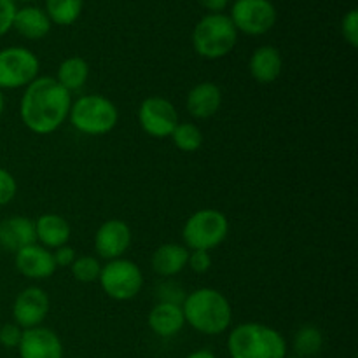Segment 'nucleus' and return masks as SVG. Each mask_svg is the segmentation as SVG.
Segmentation results:
<instances>
[{
  "instance_id": "1",
  "label": "nucleus",
  "mask_w": 358,
  "mask_h": 358,
  "mask_svg": "<svg viewBox=\"0 0 358 358\" xmlns=\"http://www.w3.org/2000/svg\"><path fill=\"white\" fill-rule=\"evenodd\" d=\"M72 96L70 91L59 86L56 79L37 77L24 87L20 103V115L23 124L35 135H51L62 128L69 119Z\"/></svg>"
},
{
  "instance_id": "2",
  "label": "nucleus",
  "mask_w": 358,
  "mask_h": 358,
  "mask_svg": "<svg viewBox=\"0 0 358 358\" xmlns=\"http://www.w3.org/2000/svg\"><path fill=\"white\" fill-rule=\"evenodd\" d=\"M185 324L205 336L224 334L233 322V306L217 289L203 287L185 296L182 303Z\"/></svg>"
},
{
  "instance_id": "3",
  "label": "nucleus",
  "mask_w": 358,
  "mask_h": 358,
  "mask_svg": "<svg viewBox=\"0 0 358 358\" xmlns=\"http://www.w3.org/2000/svg\"><path fill=\"white\" fill-rule=\"evenodd\" d=\"M227 352L231 358H287V341L276 329L248 322L229 332Z\"/></svg>"
},
{
  "instance_id": "4",
  "label": "nucleus",
  "mask_w": 358,
  "mask_h": 358,
  "mask_svg": "<svg viewBox=\"0 0 358 358\" xmlns=\"http://www.w3.org/2000/svg\"><path fill=\"white\" fill-rule=\"evenodd\" d=\"M238 42V30L229 16L206 14L192 30V48L201 58L219 59L229 55Z\"/></svg>"
},
{
  "instance_id": "5",
  "label": "nucleus",
  "mask_w": 358,
  "mask_h": 358,
  "mask_svg": "<svg viewBox=\"0 0 358 358\" xmlns=\"http://www.w3.org/2000/svg\"><path fill=\"white\" fill-rule=\"evenodd\" d=\"M69 119L77 131L90 136L107 135L117 126L119 110L103 94H86L73 101Z\"/></svg>"
},
{
  "instance_id": "6",
  "label": "nucleus",
  "mask_w": 358,
  "mask_h": 358,
  "mask_svg": "<svg viewBox=\"0 0 358 358\" xmlns=\"http://www.w3.org/2000/svg\"><path fill=\"white\" fill-rule=\"evenodd\" d=\"M227 234H229V220L222 212L213 208H203L192 213L182 229L184 247H187L189 250H213L224 243Z\"/></svg>"
},
{
  "instance_id": "7",
  "label": "nucleus",
  "mask_w": 358,
  "mask_h": 358,
  "mask_svg": "<svg viewBox=\"0 0 358 358\" xmlns=\"http://www.w3.org/2000/svg\"><path fill=\"white\" fill-rule=\"evenodd\" d=\"M98 282L107 297L114 301H129L142 290L143 275L135 262L121 257L101 266Z\"/></svg>"
},
{
  "instance_id": "8",
  "label": "nucleus",
  "mask_w": 358,
  "mask_h": 358,
  "mask_svg": "<svg viewBox=\"0 0 358 358\" xmlns=\"http://www.w3.org/2000/svg\"><path fill=\"white\" fill-rule=\"evenodd\" d=\"M41 62L27 48L13 45L0 51V90L27 87L38 77Z\"/></svg>"
},
{
  "instance_id": "9",
  "label": "nucleus",
  "mask_w": 358,
  "mask_h": 358,
  "mask_svg": "<svg viewBox=\"0 0 358 358\" xmlns=\"http://www.w3.org/2000/svg\"><path fill=\"white\" fill-rule=\"evenodd\" d=\"M231 21L238 31L264 35L276 24V7L271 0H236L231 9Z\"/></svg>"
},
{
  "instance_id": "10",
  "label": "nucleus",
  "mask_w": 358,
  "mask_h": 358,
  "mask_svg": "<svg viewBox=\"0 0 358 358\" xmlns=\"http://www.w3.org/2000/svg\"><path fill=\"white\" fill-rule=\"evenodd\" d=\"M138 122L149 136L168 138L178 124L177 108L166 98L149 96L140 103Z\"/></svg>"
},
{
  "instance_id": "11",
  "label": "nucleus",
  "mask_w": 358,
  "mask_h": 358,
  "mask_svg": "<svg viewBox=\"0 0 358 358\" xmlns=\"http://www.w3.org/2000/svg\"><path fill=\"white\" fill-rule=\"evenodd\" d=\"M51 310V299L48 292L41 287H28L21 290L13 304L14 324L20 325L23 331L38 327L48 317Z\"/></svg>"
},
{
  "instance_id": "12",
  "label": "nucleus",
  "mask_w": 358,
  "mask_h": 358,
  "mask_svg": "<svg viewBox=\"0 0 358 358\" xmlns=\"http://www.w3.org/2000/svg\"><path fill=\"white\" fill-rule=\"evenodd\" d=\"M131 229L121 219H110L98 227L94 234V250L105 261L121 259L131 247Z\"/></svg>"
},
{
  "instance_id": "13",
  "label": "nucleus",
  "mask_w": 358,
  "mask_h": 358,
  "mask_svg": "<svg viewBox=\"0 0 358 358\" xmlns=\"http://www.w3.org/2000/svg\"><path fill=\"white\" fill-rule=\"evenodd\" d=\"M17 352L21 358H63V345L55 331L38 325L23 331Z\"/></svg>"
},
{
  "instance_id": "14",
  "label": "nucleus",
  "mask_w": 358,
  "mask_h": 358,
  "mask_svg": "<svg viewBox=\"0 0 358 358\" xmlns=\"http://www.w3.org/2000/svg\"><path fill=\"white\" fill-rule=\"evenodd\" d=\"M14 266L28 280H45L55 275L56 262L52 252L42 245H28L14 254Z\"/></svg>"
},
{
  "instance_id": "15",
  "label": "nucleus",
  "mask_w": 358,
  "mask_h": 358,
  "mask_svg": "<svg viewBox=\"0 0 358 358\" xmlns=\"http://www.w3.org/2000/svg\"><path fill=\"white\" fill-rule=\"evenodd\" d=\"M34 243H37V236H35V222L31 219L14 215L0 222V247L3 250L16 254L17 250Z\"/></svg>"
},
{
  "instance_id": "16",
  "label": "nucleus",
  "mask_w": 358,
  "mask_h": 358,
  "mask_svg": "<svg viewBox=\"0 0 358 358\" xmlns=\"http://www.w3.org/2000/svg\"><path fill=\"white\" fill-rule=\"evenodd\" d=\"M222 105V91L213 83H199L189 91L185 108L196 119H208L219 112Z\"/></svg>"
},
{
  "instance_id": "17",
  "label": "nucleus",
  "mask_w": 358,
  "mask_h": 358,
  "mask_svg": "<svg viewBox=\"0 0 358 358\" xmlns=\"http://www.w3.org/2000/svg\"><path fill=\"white\" fill-rule=\"evenodd\" d=\"M250 76L259 84H273L283 69L282 55L273 45H261L255 49L248 62Z\"/></svg>"
},
{
  "instance_id": "18",
  "label": "nucleus",
  "mask_w": 358,
  "mask_h": 358,
  "mask_svg": "<svg viewBox=\"0 0 358 358\" xmlns=\"http://www.w3.org/2000/svg\"><path fill=\"white\" fill-rule=\"evenodd\" d=\"M185 318L180 304L161 301L150 310L149 327L159 338H173L184 329Z\"/></svg>"
},
{
  "instance_id": "19",
  "label": "nucleus",
  "mask_w": 358,
  "mask_h": 358,
  "mask_svg": "<svg viewBox=\"0 0 358 358\" xmlns=\"http://www.w3.org/2000/svg\"><path fill=\"white\" fill-rule=\"evenodd\" d=\"M34 222L35 236L44 248L56 250V248L69 243L72 229H70V224L66 222L65 217L58 215V213H44Z\"/></svg>"
},
{
  "instance_id": "20",
  "label": "nucleus",
  "mask_w": 358,
  "mask_h": 358,
  "mask_svg": "<svg viewBox=\"0 0 358 358\" xmlns=\"http://www.w3.org/2000/svg\"><path fill=\"white\" fill-rule=\"evenodd\" d=\"M189 248L177 243H164L157 247L152 254V269L159 276L170 278L187 268Z\"/></svg>"
},
{
  "instance_id": "21",
  "label": "nucleus",
  "mask_w": 358,
  "mask_h": 358,
  "mask_svg": "<svg viewBox=\"0 0 358 358\" xmlns=\"http://www.w3.org/2000/svg\"><path fill=\"white\" fill-rule=\"evenodd\" d=\"M13 28L20 35L30 41H41L51 30V20L48 17L45 10L38 9V7H23L17 9L14 14Z\"/></svg>"
},
{
  "instance_id": "22",
  "label": "nucleus",
  "mask_w": 358,
  "mask_h": 358,
  "mask_svg": "<svg viewBox=\"0 0 358 358\" xmlns=\"http://www.w3.org/2000/svg\"><path fill=\"white\" fill-rule=\"evenodd\" d=\"M87 77H90V65H87L86 59L72 56V58H66L59 63L58 72H56V83L72 93V91L80 90L86 84Z\"/></svg>"
},
{
  "instance_id": "23",
  "label": "nucleus",
  "mask_w": 358,
  "mask_h": 358,
  "mask_svg": "<svg viewBox=\"0 0 358 358\" xmlns=\"http://www.w3.org/2000/svg\"><path fill=\"white\" fill-rule=\"evenodd\" d=\"M84 0H45V14L51 23L70 27L79 20Z\"/></svg>"
},
{
  "instance_id": "24",
  "label": "nucleus",
  "mask_w": 358,
  "mask_h": 358,
  "mask_svg": "<svg viewBox=\"0 0 358 358\" xmlns=\"http://www.w3.org/2000/svg\"><path fill=\"white\" fill-rule=\"evenodd\" d=\"M324 346V336L315 325H303L294 336V350L297 357L308 358L317 355Z\"/></svg>"
},
{
  "instance_id": "25",
  "label": "nucleus",
  "mask_w": 358,
  "mask_h": 358,
  "mask_svg": "<svg viewBox=\"0 0 358 358\" xmlns=\"http://www.w3.org/2000/svg\"><path fill=\"white\" fill-rule=\"evenodd\" d=\"M170 138L173 140L175 147L180 149L182 152H196V150L201 149L203 142H205L201 129L191 122H178Z\"/></svg>"
},
{
  "instance_id": "26",
  "label": "nucleus",
  "mask_w": 358,
  "mask_h": 358,
  "mask_svg": "<svg viewBox=\"0 0 358 358\" xmlns=\"http://www.w3.org/2000/svg\"><path fill=\"white\" fill-rule=\"evenodd\" d=\"M70 271H72V276L77 282L93 283L98 282L101 264L98 259L91 257V255H83V257H77L76 261H73V264L70 266Z\"/></svg>"
},
{
  "instance_id": "27",
  "label": "nucleus",
  "mask_w": 358,
  "mask_h": 358,
  "mask_svg": "<svg viewBox=\"0 0 358 358\" xmlns=\"http://www.w3.org/2000/svg\"><path fill=\"white\" fill-rule=\"evenodd\" d=\"M16 178H14L6 168H0V206L9 205L14 199V196H16Z\"/></svg>"
},
{
  "instance_id": "28",
  "label": "nucleus",
  "mask_w": 358,
  "mask_h": 358,
  "mask_svg": "<svg viewBox=\"0 0 358 358\" xmlns=\"http://www.w3.org/2000/svg\"><path fill=\"white\" fill-rule=\"evenodd\" d=\"M341 31L345 41L348 42L352 48L358 45V10L352 9L345 14L341 23Z\"/></svg>"
},
{
  "instance_id": "29",
  "label": "nucleus",
  "mask_w": 358,
  "mask_h": 358,
  "mask_svg": "<svg viewBox=\"0 0 358 358\" xmlns=\"http://www.w3.org/2000/svg\"><path fill=\"white\" fill-rule=\"evenodd\" d=\"M23 336V329L16 324H6L0 329V345L3 348H17Z\"/></svg>"
},
{
  "instance_id": "30",
  "label": "nucleus",
  "mask_w": 358,
  "mask_h": 358,
  "mask_svg": "<svg viewBox=\"0 0 358 358\" xmlns=\"http://www.w3.org/2000/svg\"><path fill=\"white\" fill-rule=\"evenodd\" d=\"M16 10L17 7L14 0H0V37H3L13 28Z\"/></svg>"
},
{
  "instance_id": "31",
  "label": "nucleus",
  "mask_w": 358,
  "mask_h": 358,
  "mask_svg": "<svg viewBox=\"0 0 358 358\" xmlns=\"http://www.w3.org/2000/svg\"><path fill=\"white\" fill-rule=\"evenodd\" d=\"M187 266H191V269L194 273L203 275V273H206L210 268H212V255H210V252H205V250L189 252Z\"/></svg>"
},
{
  "instance_id": "32",
  "label": "nucleus",
  "mask_w": 358,
  "mask_h": 358,
  "mask_svg": "<svg viewBox=\"0 0 358 358\" xmlns=\"http://www.w3.org/2000/svg\"><path fill=\"white\" fill-rule=\"evenodd\" d=\"M52 257H55L56 268H70L73 264V261L77 259L76 250H73L70 245H63V247L56 248L52 252Z\"/></svg>"
},
{
  "instance_id": "33",
  "label": "nucleus",
  "mask_w": 358,
  "mask_h": 358,
  "mask_svg": "<svg viewBox=\"0 0 358 358\" xmlns=\"http://www.w3.org/2000/svg\"><path fill=\"white\" fill-rule=\"evenodd\" d=\"M201 3V7H205L206 10H210V14L222 13L227 6H229V0H198Z\"/></svg>"
},
{
  "instance_id": "34",
  "label": "nucleus",
  "mask_w": 358,
  "mask_h": 358,
  "mask_svg": "<svg viewBox=\"0 0 358 358\" xmlns=\"http://www.w3.org/2000/svg\"><path fill=\"white\" fill-rule=\"evenodd\" d=\"M185 358H217L215 353H212L210 350H198V352H192L191 355Z\"/></svg>"
},
{
  "instance_id": "35",
  "label": "nucleus",
  "mask_w": 358,
  "mask_h": 358,
  "mask_svg": "<svg viewBox=\"0 0 358 358\" xmlns=\"http://www.w3.org/2000/svg\"><path fill=\"white\" fill-rule=\"evenodd\" d=\"M3 107H6V100H3L2 90H0V115H2V112H3Z\"/></svg>"
},
{
  "instance_id": "36",
  "label": "nucleus",
  "mask_w": 358,
  "mask_h": 358,
  "mask_svg": "<svg viewBox=\"0 0 358 358\" xmlns=\"http://www.w3.org/2000/svg\"><path fill=\"white\" fill-rule=\"evenodd\" d=\"M21 2H34V0H21Z\"/></svg>"
},
{
  "instance_id": "37",
  "label": "nucleus",
  "mask_w": 358,
  "mask_h": 358,
  "mask_svg": "<svg viewBox=\"0 0 358 358\" xmlns=\"http://www.w3.org/2000/svg\"><path fill=\"white\" fill-rule=\"evenodd\" d=\"M292 358H299V357H292Z\"/></svg>"
}]
</instances>
